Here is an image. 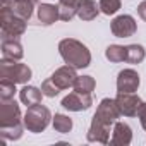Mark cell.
I'll use <instances>...</instances> for the list:
<instances>
[{
  "label": "cell",
  "instance_id": "15",
  "mask_svg": "<svg viewBox=\"0 0 146 146\" xmlns=\"http://www.w3.org/2000/svg\"><path fill=\"white\" fill-rule=\"evenodd\" d=\"M35 4H36V2H33V0H11V2H9V7H11V11H12L16 16H19L21 19L29 21L31 16H33V11H35Z\"/></svg>",
  "mask_w": 146,
  "mask_h": 146
},
{
  "label": "cell",
  "instance_id": "18",
  "mask_svg": "<svg viewBox=\"0 0 146 146\" xmlns=\"http://www.w3.org/2000/svg\"><path fill=\"white\" fill-rule=\"evenodd\" d=\"M81 0H58V11L62 21H70L74 16H78V7Z\"/></svg>",
  "mask_w": 146,
  "mask_h": 146
},
{
  "label": "cell",
  "instance_id": "5",
  "mask_svg": "<svg viewBox=\"0 0 146 146\" xmlns=\"http://www.w3.org/2000/svg\"><path fill=\"white\" fill-rule=\"evenodd\" d=\"M52 119H53V117H52L50 110H48L45 105L36 103V105L28 107V110H26V113H24V117H23V122H24V127H26L29 132L38 134V132H43V131L48 127V124H50Z\"/></svg>",
  "mask_w": 146,
  "mask_h": 146
},
{
  "label": "cell",
  "instance_id": "11",
  "mask_svg": "<svg viewBox=\"0 0 146 146\" xmlns=\"http://www.w3.org/2000/svg\"><path fill=\"white\" fill-rule=\"evenodd\" d=\"M50 79L60 88V90H67V88H72L78 79V72H76V67H72V65H62L58 67L53 74L50 76Z\"/></svg>",
  "mask_w": 146,
  "mask_h": 146
},
{
  "label": "cell",
  "instance_id": "25",
  "mask_svg": "<svg viewBox=\"0 0 146 146\" xmlns=\"http://www.w3.org/2000/svg\"><path fill=\"white\" fill-rule=\"evenodd\" d=\"M41 91H43V95H45V96H48V98H55L62 90H60V88H58V86L50 79V78H48V79H45V81L41 83Z\"/></svg>",
  "mask_w": 146,
  "mask_h": 146
},
{
  "label": "cell",
  "instance_id": "22",
  "mask_svg": "<svg viewBox=\"0 0 146 146\" xmlns=\"http://www.w3.org/2000/svg\"><path fill=\"white\" fill-rule=\"evenodd\" d=\"M105 57L110 62H113V64L125 62V46H122V45H110L105 50Z\"/></svg>",
  "mask_w": 146,
  "mask_h": 146
},
{
  "label": "cell",
  "instance_id": "24",
  "mask_svg": "<svg viewBox=\"0 0 146 146\" xmlns=\"http://www.w3.org/2000/svg\"><path fill=\"white\" fill-rule=\"evenodd\" d=\"M98 5L105 16H112L120 9V0H100Z\"/></svg>",
  "mask_w": 146,
  "mask_h": 146
},
{
  "label": "cell",
  "instance_id": "10",
  "mask_svg": "<svg viewBox=\"0 0 146 146\" xmlns=\"http://www.w3.org/2000/svg\"><path fill=\"white\" fill-rule=\"evenodd\" d=\"M139 83V74L134 69H124L117 76V93H136Z\"/></svg>",
  "mask_w": 146,
  "mask_h": 146
},
{
  "label": "cell",
  "instance_id": "6",
  "mask_svg": "<svg viewBox=\"0 0 146 146\" xmlns=\"http://www.w3.org/2000/svg\"><path fill=\"white\" fill-rule=\"evenodd\" d=\"M0 76H2V79H9L16 84H24L31 79L33 72L26 64L2 58V62H0Z\"/></svg>",
  "mask_w": 146,
  "mask_h": 146
},
{
  "label": "cell",
  "instance_id": "27",
  "mask_svg": "<svg viewBox=\"0 0 146 146\" xmlns=\"http://www.w3.org/2000/svg\"><path fill=\"white\" fill-rule=\"evenodd\" d=\"M137 16H139L143 21H146V0H143V2L137 5Z\"/></svg>",
  "mask_w": 146,
  "mask_h": 146
},
{
  "label": "cell",
  "instance_id": "7",
  "mask_svg": "<svg viewBox=\"0 0 146 146\" xmlns=\"http://www.w3.org/2000/svg\"><path fill=\"white\" fill-rule=\"evenodd\" d=\"M110 29H112V35L117 38H129L137 31V23L132 16L122 14L110 23Z\"/></svg>",
  "mask_w": 146,
  "mask_h": 146
},
{
  "label": "cell",
  "instance_id": "1",
  "mask_svg": "<svg viewBox=\"0 0 146 146\" xmlns=\"http://www.w3.org/2000/svg\"><path fill=\"white\" fill-rule=\"evenodd\" d=\"M120 117V110L115 103V98H103L91 119L90 131L86 134V139L90 143H100L108 144L110 143V132Z\"/></svg>",
  "mask_w": 146,
  "mask_h": 146
},
{
  "label": "cell",
  "instance_id": "4",
  "mask_svg": "<svg viewBox=\"0 0 146 146\" xmlns=\"http://www.w3.org/2000/svg\"><path fill=\"white\" fill-rule=\"evenodd\" d=\"M26 24H28V21L21 19L19 16H16L11 11L9 2L7 4H0V28H2V40L23 36L24 31H26Z\"/></svg>",
  "mask_w": 146,
  "mask_h": 146
},
{
  "label": "cell",
  "instance_id": "17",
  "mask_svg": "<svg viewBox=\"0 0 146 146\" xmlns=\"http://www.w3.org/2000/svg\"><path fill=\"white\" fill-rule=\"evenodd\" d=\"M43 96H45L43 91L38 90L36 86H24V88L19 91V98H21V102H23L26 107L41 103V98H43Z\"/></svg>",
  "mask_w": 146,
  "mask_h": 146
},
{
  "label": "cell",
  "instance_id": "23",
  "mask_svg": "<svg viewBox=\"0 0 146 146\" xmlns=\"http://www.w3.org/2000/svg\"><path fill=\"white\" fill-rule=\"evenodd\" d=\"M16 95V83L9 81V79H2L0 81V100H11Z\"/></svg>",
  "mask_w": 146,
  "mask_h": 146
},
{
  "label": "cell",
  "instance_id": "2",
  "mask_svg": "<svg viewBox=\"0 0 146 146\" xmlns=\"http://www.w3.org/2000/svg\"><path fill=\"white\" fill-rule=\"evenodd\" d=\"M24 122L19 105L11 100H0V136L4 141H17L23 136Z\"/></svg>",
  "mask_w": 146,
  "mask_h": 146
},
{
  "label": "cell",
  "instance_id": "21",
  "mask_svg": "<svg viewBox=\"0 0 146 146\" xmlns=\"http://www.w3.org/2000/svg\"><path fill=\"white\" fill-rule=\"evenodd\" d=\"M52 124H53V129L60 134H67L72 131V119L69 115H64V113H55L53 119H52Z\"/></svg>",
  "mask_w": 146,
  "mask_h": 146
},
{
  "label": "cell",
  "instance_id": "19",
  "mask_svg": "<svg viewBox=\"0 0 146 146\" xmlns=\"http://www.w3.org/2000/svg\"><path fill=\"white\" fill-rule=\"evenodd\" d=\"M146 57V50L143 45H137V43H132V45H127L125 46V62L129 64H141Z\"/></svg>",
  "mask_w": 146,
  "mask_h": 146
},
{
  "label": "cell",
  "instance_id": "26",
  "mask_svg": "<svg viewBox=\"0 0 146 146\" xmlns=\"http://www.w3.org/2000/svg\"><path fill=\"white\" fill-rule=\"evenodd\" d=\"M137 119H139V122H141V127L146 131V103H144V102L141 103V107H139V110H137Z\"/></svg>",
  "mask_w": 146,
  "mask_h": 146
},
{
  "label": "cell",
  "instance_id": "20",
  "mask_svg": "<svg viewBox=\"0 0 146 146\" xmlns=\"http://www.w3.org/2000/svg\"><path fill=\"white\" fill-rule=\"evenodd\" d=\"M74 91L78 93H84V95H91L96 88V81L91 76H78L76 83H74Z\"/></svg>",
  "mask_w": 146,
  "mask_h": 146
},
{
  "label": "cell",
  "instance_id": "12",
  "mask_svg": "<svg viewBox=\"0 0 146 146\" xmlns=\"http://www.w3.org/2000/svg\"><path fill=\"white\" fill-rule=\"evenodd\" d=\"M36 17L41 26H52L55 21L60 19V11L58 5L53 4H40L36 7Z\"/></svg>",
  "mask_w": 146,
  "mask_h": 146
},
{
  "label": "cell",
  "instance_id": "14",
  "mask_svg": "<svg viewBox=\"0 0 146 146\" xmlns=\"http://www.w3.org/2000/svg\"><path fill=\"white\" fill-rule=\"evenodd\" d=\"M23 57H24V52H23V45H21L19 38L2 40V58L21 60Z\"/></svg>",
  "mask_w": 146,
  "mask_h": 146
},
{
  "label": "cell",
  "instance_id": "13",
  "mask_svg": "<svg viewBox=\"0 0 146 146\" xmlns=\"http://www.w3.org/2000/svg\"><path fill=\"white\" fill-rule=\"evenodd\" d=\"M132 141V129L125 124V122H115L113 129H112V139L110 144L113 146H127Z\"/></svg>",
  "mask_w": 146,
  "mask_h": 146
},
{
  "label": "cell",
  "instance_id": "8",
  "mask_svg": "<svg viewBox=\"0 0 146 146\" xmlns=\"http://www.w3.org/2000/svg\"><path fill=\"white\" fill-rule=\"evenodd\" d=\"M115 103L124 117H137V110L141 107V98L136 93H117Z\"/></svg>",
  "mask_w": 146,
  "mask_h": 146
},
{
  "label": "cell",
  "instance_id": "28",
  "mask_svg": "<svg viewBox=\"0 0 146 146\" xmlns=\"http://www.w3.org/2000/svg\"><path fill=\"white\" fill-rule=\"evenodd\" d=\"M7 2H11V0H2V2H0V4H7Z\"/></svg>",
  "mask_w": 146,
  "mask_h": 146
},
{
  "label": "cell",
  "instance_id": "9",
  "mask_svg": "<svg viewBox=\"0 0 146 146\" xmlns=\"http://www.w3.org/2000/svg\"><path fill=\"white\" fill-rule=\"evenodd\" d=\"M60 105L65 110H69V112H84V110H88L93 105V98H91V95L72 91L67 96H64V100H62Z\"/></svg>",
  "mask_w": 146,
  "mask_h": 146
},
{
  "label": "cell",
  "instance_id": "3",
  "mask_svg": "<svg viewBox=\"0 0 146 146\" xmlns=\"http://www.w3.org/2000/svg\"><path fill=\"white\" fill-rule=\"evenodd\" d=\"M58 53L67 65L76 69H84L91 64V52L84 43L74 38H64L58 43Z\"/></svg>",
  "mask_w": 146,
  "mask_h": 146
},
{
  "label": "cell",
  "instance_id": "16",
  "mask_svg": "<svg viewBox=\"0 0 146 146\" xmlns=\"http://www.w3.org/2000/svg\"><path fill=\"white\" fill-rule=\"evenodd\" d=\"M100 5H96L95 0H81L78 7V16L81 21H93L100 14Z\"/></svg>",
  "mask_w": 146,
  "mask_h": 146
}]
</instances>
